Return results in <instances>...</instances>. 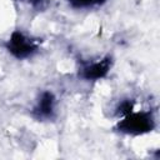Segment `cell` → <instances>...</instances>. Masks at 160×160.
Listing matches in <instances>:
<instances>
[{
    "mask_svg": "<svg viewBox=\"0 0 160 160\" xmlns=\"http://www.w3.org/2000/svg\"><path fill=\"white\" fill-rule=\"evenodd\" d=\"M156 128V118L152 110H135L125 114L119 119L115 130L124 135L141 136L151 132Z\"/></svg>",
    "mask_w": 160,
    "mask_h": 160,
    "instance_id": "6da1fadb",
    "label": "cell"
},
{
    "mask_svg": "<svg viewBox=\"0 0 160 160\" xmlns=\"http://www.w3.org/2000/svg\"><path fill=\"white\" fill-rule=\"evenodd\" d=\"M6 51L16 60L34 58L41 48V40L22 30H14L4 44Z\"/></svg>",
    "mask_w": 160,
    "mask_h": 160,
    "instance_id": "7a4b0ae2",
    "label": "cell"
},
{
    "mask_svg": "<svg viewBox=\"0 0 160 160\" xmlns=\"http://www.w3.org/2000/svg\"><path fill=\"white\" fill-rule=\"evenodd\" d=\"M112 64L114 60L110 55H105L98 59L81 60L79 62L78 75L85 81H98L109 75Z\"/></svg>",
    "mask_w": 160,
    "mask_h": 160,
    "instance_id": "3957f363",
    "label": "cell"
},
{
    "mask_svg": "<svg viewBox=\"0 0 160 160\" xmlns=\"http://www.w3.org/2000/svg\"><path fill=\"white\" fill-rule=\"evenodd\" d=\"M30 115L36 121L54 120L58 115V99L55 94L51 90H42L38 95L30 110Z\"/></svg>",
    "mask_w": 160,
    "mask_h": 160,
    "instance_id": "277c9868",
    "label": "cell"
},
{
    "mask_svg": "<svg viewBox=\"0 0 160 160\" xmlns=\"http://www.w3.org/2000/svg\"><path fill=\"white\" fill-rule=\"evenodd\" d=\"M108 0H66L68 5L74 10H95L101 8L104 4H106Z\"/></svg>",
    "mask_w": 160,
    "mask_h": 160,
    "instance_id": "5b68a950",
    "label": "cell"
},
{
    "mask_svg": "<svg viewBox=\"0 0 160 160\" xmlns=\"http://www.w3.org/2000/svg\"><path fill=\"white\" fill-rule=\"evenodd\" d=\"M134 108H135V101H134V99H122V100L119 101V104L116 105V108H115V114H116V116L121 118V116H124L125 114L130 112Z\"/></svg>",
    "mask_w": 160,
    "mask_h": 160,
    "instance_id": "8992f818",
    "label": "cell"
},
{
    "mask_svg": "<svg viewBox=\"0 0 160 160\" xmlns=\"http://www.w3.org/2000/svg\"><path fill=\"white\" fill-rule=\"evenodd\" d=\"M21 1L29 4L31 8L36 10H44L49 4V0H21Z\"/></svg>",
    "mask_w": 160,
    "mask_h": 160,
    "instance_id": "52a82bcc",
    "label": "cell"
}]
</instances>
